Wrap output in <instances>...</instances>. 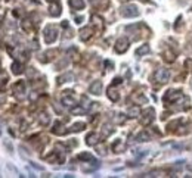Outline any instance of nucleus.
Listing matches in <instances>:
<instances>
[{
	"label": "nucleus",
	"mask_w": 192,
	"mask_h": 178,
	"mask_svg": "<svg viewBox=\"0 0 192 178\" xmlns=\"http://www.w3.org/2000/svg\"><path fill=\"white\" fill-rule=\"evenodd\" d=\"M43 37H44V41L47 44H52L58 38V28L55 25H47L43 31Z\"/></svg>",
	"instance_id": "f257e3e1"
},
{
	"label": "nucleus",
	"mask_w": 192,
	"mask_h": 178,
	"mask_svg": "<svg viewBox=\"0 0 192 178\" xmlns=\"http://www.w3.org/2000/svg\"><path fill=\"white\" fill-rule=\"evenodd\" d=\"M121 15L124 18H136L139 16V9L135 5H124L121 8Z\"/></svg>",
	"instance_id": "f03ea898"
},
{
	"label": "nucleus",
	"mask_w": 192,
	"mask_h": 178,
	"mask_svg": "<svg viewBox=\"0 0 192 178\" xmlns=\"http://www.w3.org/2000/svg\"><path fill=\"white\" fill-rule=\"evenodd\" d=\"M154 78L158 82H167V81H169V78H170V71L167 69V68H160V69L155 71Z\"/></svg>",
	"instance_id": "7ed1b4c3"
},
{
	"label": "nucleus",
	"mask_w": 192,
	"mask_h": 178,
	"mask_svg": "<svg viewBox=\"0 0 192 178\" xmlns=\"http://www.w3.org/2000/svg\"><path fill=\"white\" fill-rule=\"evenodd\" d=\"M127 49H129V41L126 38H118L117 43H115V46H114V50L117 53H124Z\"/></svg>",
	"instance_id": "20e7f679"
},
{
	"label": "nucleus",
	"mask_w": 192,
	"mask_h": 178,
	"mask_svg": "<svg viewBox=\"0 0 192 178\" xmlns=\"http://www.w3.org/2000/svg\"><path fill=\"white\" fill-rule=\"evenodd\" d=\"M89 91L95 96H99L102 93V81H93L89 87Z\"/></svg>",
	"instance_id": "39448f33"
},
{
	"label": "nucleus",
	"mask_w": 192,
	"mask_h": 178,
	"mask_svg": "<svg viewBox=\"0 0 192 178\" xmlns=\"http://www.w3.org/2000/svg\"><path fill=\"white\" fill-rule=\"evenodd\" d=\"M67 94L62 97V103L65 105V106H73V105H76V99L71 96V91H65Z\"/></svg>",
	"instance_id": "423d86ee"
},
{
	"label": "nucleus",
	"mask_w": 192,
	"mask_h": 178,
	"mask_svg": "<svg viewBox=\"0 0 192 178\" xmlns=\"http://www.w3.org/2000/svg\"><path fill=\"white\" fill-rule=\"evenodd\" d=\"M13 93H15V96L25 93V82H24V81H18V82L13 85Z\"/></svg>",
	"instance_id": "0eeeda50"
},
{
	"label": "nucleus",
	"mask_w": 192,
	"mask_h": 178,
	"mask_svg": "<svg viewBox=\"0 0 192 178\" xmlns=\"http://www.w3.org/2000/svg\"><path fill=\"white\" fill-rule=\"evenodd\" d=\"M99 141V134H96V132H92V134H89L86 137V143L89 146H95V144H98Z\"/></svg>",
	"instance_id": "6e6552de"
},
{
	"label": "nucleus",
	"mask_w": 192,
	"mask_h": 178,
	"mask_svg": "<svg viewBox=\"0 0 192 178\" xmlns=\"http://www.w3.org/2000/svg\"><path fill=\"white\" fill-rule=\"evenodd\" d=\"M12 72H13L15 75H19V74L24 72V66H22L21 62H13V63H12Z\"/></svg>",
	"instance_id": "1a4fd4ad"
},
{
	"label": "nucleus",
	"mask_w": 192,
	"mask_h": 178,
	"mask_svg": "<svg viewBox=\"0 0 192 178\" xmlns=\"http://www.w3.org/2000/svg\"><path fill=\"white\" fill-rule=\"evenodd\" d=\"M90 35H92L90 27H86V28H81V30H80V38H81L83 41H86L87 38H90Z\"/></svg>",
	"instance_id": "9d476101"
},
{
	"label": "nucleus",
	"mask_w": 192,
	"mask_h": 178,
	"mask_svg": "<svg viewBox=\"0 0 192 178\" xmlns=\"http://www.w3.org/2000/svg\"><path fill=\"white\" fill-rule=\"evenodd\" d=\"M143 115H145L146 118H142V124H149V122L154 119V109H149V110H146V112L143 114Z\"/></svg>",
	"instance_id": "9b49d317"
},
{
	"label": "nucleus",
	"mask_w": 192,
	"mask_h": 178,
	"mask_svg": "<svg viewBox=\"0 0 192 178\" xmlns=\"http://www.w3.org/2000/svg\"><path fill=\"white\" fill-rule=\"evenodd\" d=\"M73 80H74V75L71 74V72L58 77V82H59V84H62V82H69V81H73Z\"/></svg>",
	"instance_id": "f8f14e48"
},
{
	"label": "nucleus",
	"mask_w": 192,
	"mask_h": 178,
	"mask_svg": "<svg viewBox=\"0 0 192 178\" xmlns=\"http://www.w3.org/2000/svg\"><path fill=\"white\" fill-rule=\"evenodd\" d=\"M69 6L73 8V9L80 10V9L84 8V2H83V0H69Z\"/></svg>",
	"instance_id": "ddd939ff"
},
{
	"label": "nucleus",
	"mask_w": 192,
	"mask_h": 178,
	"mask_svg": "<svg viewBox=\"0 0 192 178\" xmlns=\"http://www.w3.org/2000/svg\"><path fill=\"white\" fill-rule=\"evenodd\" d=\"M49 13L52 15V16H59L61 15V6L58 5V3H55V5H52L50 8H49Z\"/></svg>",
	"instance_id": "4468645a"
},
{
	"label": "nucleus",
	"mask_w": 192,
	"mask_h": 178,
	"mask_svg": "<svg viewBox=\"0 0 192 178\" xmlns=\"http://www.w3.org/2000/svg\"><path fill=\"white\" fill-rule=\"evenodd\" d=\"M136 140H137V141H148V140H149L148 132H146V131H142V132H139V134L136 136Z\"/></svg>",
	"instance_id": "2eb2a0df"
},
{
	"label": "nucleus",
	"mask_w": 192,
	"mask_h": 178,
	"mask_svg": "<svg viewBox=\"0 0 192 178\" xmlns=\"http://www.w3.org/2000/svg\"><path fill=\"white\" fill-rule=\"evenodd\" d=\"M145 53H149V46H148V44H143L142 47H139V49L136 50V55H137V56H142V55H145Z\"/></svg>",
	"instance_id": "dca6fc26"
},
{
	"label": "nucleus",
	"mask_w": 192,
	"mask_h": 178,
	"mask_svg": "<svg viewBox=\"0 0 192 178\" xmlns=\"http://www.w3.org/2000/svg\"><path fill=\"white\" fill-rule=\"evenodd\" d=\"M39 121H40V124H41V125H47V124H49V121H50V118H49V115H47L46 112H43V114L40 115Z\"/></svg>",
	"instance_id": "f3484780"
},
{
	"label": "nucleus",
	"mask_w": 192,
	"mask_h": 178,
	"mask_svg": "<svg viewBox=\"0 0 192 178\" xmlns=\"http://www.w3.org/2000/svg\"><path fill=\"white\" fill-rule=\"evenodd\" d=\"M108 97H109L112 102H117V100H118V93L114 90V88L109 87V90H108Z\"/></svg>",
	"instance_id": "a211bd4d"
},
{
	"label": "nucleus",
	"mask_w": 192,
	"mask_h": 178,
	"mask_svg": "<svg viewBox=\"0 0 192 178\" xmlns=\"http://www.w3.org/2000/svg\"><path fill=\"white\" fill-rule=\"evenodd\" d=\"M127 115H129L130 118H135V116H137V115H139V107H137V106H133V107H130V109H129V112H127Z\"/></svg>",
	"instance_id": "6ab92c4d"
},
{
	"label": "nucleus",
	"mask_w": 192,
	"mask_h": 178,
	"mask_svg": "<svg viewBox=\"0 0 192 178\" xmlns=\"http://www.w3.org/2000/svg\"><path fill=\"white\" fill-rule=\"evenodd\" d=\"M84 127H86V125H84V122H77V124H74L73 127H71V130H69V131H73V132H76V131H81Z\"/></svg>",
	"instance_id": "aec40b11"
},
{
	"label": "nucleus",
	"mask_w": 192,
	"mask_h": 178,
	"mask_svg": "<svg viewBox=\"0 0 192 178\" xmlns=\"http://www.w3.org/2000/svg\"><path fill=\"white\" fill-rule=\"evenodd\" d=\"M59 128H62V124H61V122H56V124H55V128H53V132H55V134H58V136H61V134H64V132H65V130H59Z\"/></svg>",
	"instance_id": "412c9836"
},
{
	"label": "nucleus",
	"mask_w": 192,
	"mask_h": 178,
	"mask_svg": "<svg viewBox=\"0 0 192 178\" xmlns=\"http://www.w3.org/2000/svg\"><path fill=\"white\" fill-rule=\"evenodd\" d=\"M78 159L80 161H95L90 153H81V154H78Z\"/></svg>",
	"instance_id": "4be33fe9"
},
{
	"label": "nucleus",
	"mask_w": 192,
	"mask_h": 178,
	"mask_svg": "<svg viewBox=\"0 0 192 178\" xmlns=\"http://www.w3.org/2000/svg\"><path fill=\"white\" fill-rule=\"evenodd\" d=\"M8 80H9L8 75H6L3 71H0V85H5V84L8 82Z\"/></svg>",
	"instance_id": "5701e85b"
},
{
	"label": "nucleus",
	"mask_w": 192,
	"mask_h": 178,
	"mask_svg": "<svg viewBox=\"0 0 192 178\" xmlns=\"http://www.w3.org/2000/svg\"><path fill=\"white\" fill-rule=\"evenodd\" d=\"M71 112H73V114H84L86 112V107H74V109H71Z\"/></svg>",
	"instance_id": "b1692460"
},
{
	"label": "nucleus",
	"mask_w": 192,
	"mask_h": 178,
	"mask_svg": "<svg viewBox=\"0 0 192 178\" xmlns=\"http://www.w3.org/2000/svg\"><path fill=\"white\" fill-rule=\"evenodd\" d=\"M67 65H68V60H67V59H65V60H61L59 63H56V69H61L62 66H64V68H65Z\"/></svg>",
	"instance_id": "393cba45"
},
{
	"label": "nucleus",
	"mask_w": 192,
	"mask_h": 178,
	"mask_svg": "<svg viewBox=\"0 0 192 178\" xmlns=\"http://www.w3.org/2000/svg\"><path fill=\"white\" fill-rule=\"evenodd\" d=\"M5 99H6V97H5V94H3V93H0V105H2V103L5 102Z\"/></svg>",
	"instance_id": "a878e982"
},
{
	"label": "nucleus",
	"mask_w": 192,
	"mask_h": 178,
	"mask_svg": "<svg viewBox=\"0 0 192 178\" xmlns=\"http://www.w3.org/2000/svg\"><path fill=\"white\" fill-rule=\"evenodd\" d=\"M47 2H53V0H47Z\"/></svg>",
	"instance_id": "bb28decb"
},
{
	"label": "nucleus",
	"mask_w": 192,
	"mask_h": 178,
	"mask_svg": "<svg viewBox=\"0 0 192 178\" xmlns=\"http://www.w3.org/2000/svg\"><path fill=\"white\" fill-rule=\"evenodd\" d=\"M0 22H2V16H0Z\"/></svg>",
	"instance_id": "cd10ccee"
}]
</instances>
